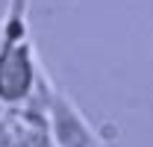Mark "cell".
Segmentation results:
<instances>
[{
	"instance_id": "1",
	"label": "cell",
	"mask_w": 153,
	"mask_h": 147,
	"mask_svg": "<svg viewBox=\"0 0 153 147\" xmlns=\"http://www.w3.org/2000/svg\"><path fill=\"white\" fill-rule=\"evenodd\" d=\"M38 82V62L27 30H6L0 36V103H24Z\"/></svg>"
},
{
	"instance_id": "2",
	"label": "cell",
	"mask_w": 153,
	"mask_h": 147,
	"mask_svg": "<svg viewBox=\"0 0 153 147\" xmlns=\"http://www.w3.org/2000/svg\"><path fill=\"white\" fill-rule=\"evenodd\" d=\"M27 6L30 0H12L9 3V15L3 21H12V24H27Z\"/></svg>"
}]
</instances>
